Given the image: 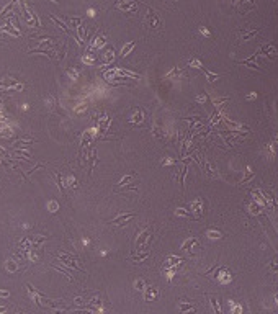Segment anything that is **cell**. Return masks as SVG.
<instances>
[{
    "label": "cell",
    "instance_id": "7",
    "mask_svg": "<svg viewBox=\"0 0 278 314\" xmlns=\"http://www.w3.org/2000/svg\"><path fill=\"white\" fill-rule=\"evenodd\" d=\"M190 66H193V67H198V69H201V64H200V61H198V59H191V61H190Z\"/></svg>",
    "mask_w": 278,
    "mask_h": 314
},
{
    "label": "cell",
    "instance_id": "10",
    "mask_svg": "<svg viewBox=\"0 0 278 314\" xmlns=\"http://www.w3.org/2000/svg\"><path fill=\"white\" fill-rule=\"evenodd\" d=\"M276 301H278V295H276Z\"/></svg>",
    "mask_w": 278,
    "mask_h": 314
},
{
    "label": "cell",
    "instance_id": "11",
    "mask_svg": "<svg viewBox=\"0 0 278 314\" xmlns=\"http://www.w3.org/2000/svg\"><path fill=\"white\" fill-rule=\"evenodd\" d=\"M52 2H56V0H52Z\"/></svg>",
    "mask_w": 278,
    "mask_h": 314
},
{
    "label": "cell",
    "instance_id": "6",
    "mask_svg": "<svg viewBox=\"0 0 278 314\" xmlns=\"http://www.w3.org/2000/svg\"><path fill=\"white\" fill-rule=\"evenodd\" d=\"M208 236L211 237V239H217V237H221V234H219V232L213 231V229H209V231H208Z\"/></svg>",
    "mask_w": 278,
    "mask_h": 314
},
{
    "label": "cell",
    "instance_id": "5",
    "mask_svg": "<svg viewBox=\"0 0 278 314\" xmlns=\"http://www.w3.org/2000/svg\"><path fill=\"white\" fill-rule=\"evenodd\" d=\"M257 31H259V30H252V31H242V34H240V36H242L244 39H249V38H252V36H255V34H257Z\"/></svg>",
    "mask_w": 278,
    "mask_h": 314
},
{
    "label": "cell",
    "instance_id": "4",
    "mask_svg": "<svg viewBox=\"0 0 278 314\" xmlns=\"http://www.w3.org/2000/svg\"><path fill=\"white\" fill-rule=\"evenodd\" d=\"M118 8H123V10H128V8H129V10L132 11V10L136 8V5H134L132 2H129V3H128V2H126V3H118Z\"/></svg>",
    "mask_w": 278,
    "mask_h": 314
},
{
    "label": "cell",
    "instance_id": "1",
    "mask_svg": "<svg viewBox=\"0 0 278 314\" xmlns=\"http://www.w3.org/2000/svg\"><path fill=\"white\" fill-rule=\"evenodd\" d=\"M257 54H265V56H276V47L272 46V44H265V46H262L259 51H257Z\"/></svg>",
    "mask_w": 278,
    "mask_h": 314
},
{
    "label": "cell",
    "instance_id": "8",
    "mask_svg": "<svg viewBox=\"0 0 278 314\" xmlns=\"http://www.w3.org/2000/svg\"><path fill=\"white\" fill-rule=\"evenodd\" d=\"M204 100H206V95H200L198 96V102H204Z\"/></svg>",
    "mask_w": 278,
    "mask_h": 314
},
{
    "label": "cell",
    "instance_id": "9",
    "mask_svg": "<svg viewBox=\"0 0 278 314\" xmlns=\"http://www.w3.org/2000/svg\"><path fill=\"white\" fill-rule=\"evenodd\" d=\"M201 33H203V34H206V36H209V31H208V30H204V28H201Z\"/></svg>",
    "mask_w": 278,
    "mask_h": 314
},
{
    "label": "cell",
    "instance_id": "3",
    "mask_svg": "<svg viewBox=\"0 0 278 314\" xmlns=\"http://www.w3.org/2000/svg\"><path fill=\"white\" fill-rule=\"evenodd\" d=\"M201 70L204 72V75H206V77H208V80H209V82H214V80L217 79V75H216V74H213V72H209L208 69H204V67H201Z\"/></svg>",
    "mask_w": 278,
    "mask_h": 314
},
{
    "label": "cell",
    "instance_id": "2",
    "mask_svg": "<svg viewBox=\"0 0 278 314\" xmlns=\"http://www.w3.org/2000/svg\"><path fill=\"white\" fill-rule=\"evenodd\" d=\"M146 23H149L151 26H157L159 25V20H157V17L152 11H149V15H147V20H146Z\"/></svg>",
    "mask_w": 278,
    "mask_h": 314
}]
</instances>
